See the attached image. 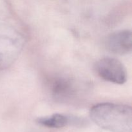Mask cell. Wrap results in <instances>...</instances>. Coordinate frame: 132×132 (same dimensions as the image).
I'll list each match as a JSON object with an SVG mask.
<instances>
[{"label": "cell", "instance_id": "5", "mask_svg": "<svg viewBox=\"0 0 132 132\" xmlns=\"http://www.w3.org/2000/svg\"><path fill=\"white\" fill-rule=\"evenodd\" d=\"M105 46L111 53L126 55L131 52L132 34L130 30H120L110 34L105 40Z\"/></svg>", "mask_w": 132, "mask_h": 132}, {"label": "cell", "instance_id": "4", "mask_svg": "<svg viewBox=\"0 0 132 132\" xmlns=\"http://www.w3.org/2000/svg\"><path fill=\"white\" fill-rule=\"evenodd\" d=\"M49 89L53 99L59 103L70 101L77 94V88L74 81L64 76L52 79Z\"/></svg>", "mask_w": 132, "mask_h": 132}, {"label": "cell", "instance_id": "6", "mask_svg": "<svg viewBox=\"0 0 132 132\" xmlns=\"http://www.w3.org/2000/svg\"><path fill=\"white\" fill-rule=\"evenodd\" d=\"M70 119L67 116L55 113L50 116L43 117L36 120L37 124L51 128H61L70 123Z\"/></svg>", "mask_w": 132, "mask_h": 132}, {"label": "cell", "instance_id": "1", "mask_svg": "<svg viewBox=\"0 0 132 132\" xmlns=\"http://www.w3.org/2000/svg\"><path fill=\"white\" fill-rule=\"evenodd\" d=\"M93 122L111 132H132V110L126 104L99 103L90 109Z\"/></svg>", "mask_w": 132, "mask_h": 132}, {"label": "cell", "instance_id": "3", "mask_svg": "<svg viewBox=\"0 0 132 132\" xmlns=\"http://www.w3.org/2000/svg\"><path fill=\"white\" fill-rule=\"evenodd\" d=\"M95 70L101 78L108 82L117 85H122L126 82V68L116 58L104 57L100 59L95 63Z\"/></svg>", "mask_w": 132, "mask_h": 132}, {"label": "cell", "instance_id": "2", "mask_svg": "<svg viewBox=\"0 0 132 132\" xmlns=\"http://www.w3.org/2000/svg\"><path fill=\"white\" fill-rule=\"evenodd\" d=\"M24 36L8 24H0V70L11 67L20 55L24 46Z\"/></svg>", "mask_w": 132, "mask_h": 132}]
</instances>
